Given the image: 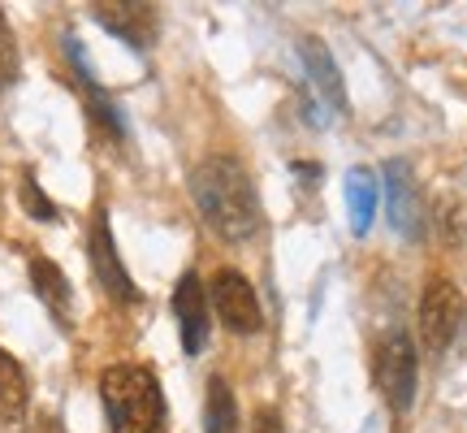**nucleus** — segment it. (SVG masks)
<instances>
[{"label": "nucleus", "instance_id": "1", "mask_svg": "<svg viewBox=\"0 0 467 433\" xmlns=\"http://www.w3.org/2000/svg\"><path fill=\"white\" fill-rule=\"evenodd\" d=\"M191 195L200 204V216L208 221V230L225 238V243H243L260 230V195L251 174L234 156L217 152L203 156L200 165L191 169Z\"/></svg>", "mask_w": 467, "mask_h": 433}, {"label": "nucleus", "instance_id": "2", "mask_svg": "<svg viewBox=\"0 0 467 433\" xmlns=\"http://www.w3.org/2000/svg\"><path fill=\"white\" fill-rule=\"evenodd\" d=\"M100 399L113 433H165V390L143 364H113L100 377Z\"/></svg>", "mask_w": 467, "mask_h": 433}, {"label": "nucleus", "instance_id": "3", "mask_svg": "<svg viewBox=\"0 0 467 433\" xmlns=\"http://www.w3.org/2000/svg\"><path fill=\"white\" fill-rule=\"evenodd\" d=\"M372 382L385 395V403L394 412H407L416 403V385H420V360H416V343L402 330H389L377 343L372 355Z\"/></svg>", "mask_w": 467, "mask_h": 433}, {"label": "nucleus", "instance_id": "4", "mask_svg": "<svg viewBox=\"0 0 467 433\" xmlns=\"http://www.w3.org/2000/svg\"><path fill=\"white\" fill-rule=\"evenodd\" d=\"M463 325H467L463 290L451 278H433V282L424 286V295H420V338H424V347L433 351V355L451 351L459 343Z\"/></svg>", "mask_w": 467, "mask_h": 433}, {"label": "nucleus", "instance_id": "5", "mask_svg": "<svg viewBox=\"0 0 467 433\" xmlns=\"http://www.w3.org/2000/svg\"><path fill=\"white\" fill-rule=\"evenodd\" d=\"M208 303L217 308L221 325L230 333H255L265 325V312H260V300H255V286H251L238 269H217V273H213Z\"/></svg>", "mask_w": 467, "mask_h": 433}, {"label": "nucleus", "instance_id": "6", "mask_svg": "<svg viewBox=\"0 0 467 433\" xmlns=\"http://www.w3.org/2000/svg\"><path fill=\"white\" fill-rule=\"evenodd\" d=\"M87 256H91V273H96V282L109 290V300H117V303H134V300H139V286H134V278L126 273L121 256H117V243H113V230H109V216H104V208H96V216H91Z\"/></svg>", "mask_w": 467, "mask_h": 433}, {"label": "nucleus", "instance_id": "7", "mask_svg": "<svg viewBox=\"0 0 467 433\" xmlns=\"http://www.w3.org/2000/svg\"><path fill=\"white\" fill-rule=\"evenodd\" d=\"M91 17L100 22L109 35L126 39L134 52H148L161 35V17H156V5H143V0H100L91 5Z\"/></svg>", "mask_w": 467, "mask_h": 433}, {"label": "nucleus", "instance_id": "8", "mask_svg": "<svg viewBox=\"0 0 467 433\" xmlns=\"http://www.w3.org/2000/svg\"><path fill=\"white\" fill-rule=\"evenodd\" d=\"M385 208H389V221L402 238H420L424 234V208H420V186H416V174L407 161H389L385 165Z\"/></svg>", "mask_w": 467, "mask_h": 433}, {"label": "nucleus", "instance_id": "9", "mask_svg": "<svg viewBox=\"0 0 467 433\" xmlns=\"http://www.w3.org/2000/svg\"><path fill=\"white\" fill-rule=\"evenodd\" d=\"M173 317H178V333H182V351L200 355L208 343V290L195 273H182V282L173 290Z\"/></svg>", "mask_w": 467, "mask_h": 433}, {"label": "nucleus", "instance_id": "10", "mask_svg": "<svg viewBox=\"0 0 467 433\" xmlns=\"http://www.w3.org/2000/svg\"><path fill=\"white\" fill-rule=\"evenodd\" d=\"M299 61H303V69H307V83L320 91V100L329 104L334 113H347V87H342V69H337L334 52L325 48L317 35H303Z\"/></svg>", "mask_w": 467, "mask_h": 433}, {"label": "nucleus", "instance_id": "11", "mask_svg": "<svg viewBox=\"0 0 467 433\" xmlns=\"http://www.w3.org/2000/svg\"><path fill=\"white\" fill-rule=\"evenodd\" d=\"M347 213H350V234L364 238L377 221V200H381V186H377V174L368 165H355L347 169Z\"/></svg>", "mask_w": 467, "mask_h": 433}, {"label": "nucleus", "instance_id": "12", "mask_svg": "<svg viewBox=\"0 0 467 433\" xmlns=\"http://www.w3.org/2000/svg\"><path fill=\"white\" fill-rule=\"evenodd\" d=\"M31 286H35L39 303L48 308L52 317L61 321V325H69V312H74V290H69L66 273L52 265V260H44V256H31Z\"/></svg>", "mask_w": 467, "mask_h": 433}, {"label": "nucleus", "instance_id": "13", "mask_svg": "<svg viewBox=\"0 0 467 433\" xmlns=\"http://www.w3.org/2000/svg\"><path fill=\"white\" fill-rule=\"evenodd\" d=\"M26 403H31V382L9 351L0 347V420H22L26 417Z\"/></svg>", "mask_w": 467, "mask_h": 433}, {"label": "nucleus", "instance_id": "14", "mask_svg": "<svg viewBox=\"0 0 467 433\" xmlns=\"http://www.w3.org/2000/svg\"><path fill=\"white\" fill-rule=\"evenodd\" d=\"M203 433H238V403L225 377L208 382V399H203Z\"/></svg>", "mask_w": 467, "mask_h": 433}, {"label": "nucleus", "instance_id": "15", "mask_svg": "<svg viewBox=\"0 0 467 433\" xmlns=\"http://www.w3.org/2000/svg\"><path fill=\"white\" fill-rule=\"evenodd\" d=\"M22 74V52H17V39H14V26L9 17L0 9V91H9Z\"/></svg>", "mask_w": 467, "mask_h": 433}, {"label": "nucleus", "instance_id": "16", "mask_svg": "<svg viewBox=\"0 0 467 433\" xmlns=\"http://www.w3.org/2000/svg\"><path fill=\"white\" fill-rule=\"evenodd\" d=\"M17 195H22V208H26L35 221H57V216H61V208L44 195V186L35 183L31 169H22V186H17Z\"/></svg>", "mask_w": 467, "mask_h": 433}, {"label": "nucleus", "instance_id": "17", "mask_svg": "<svg viewBox=\"0 0 467 433\" xmlns=\"http://www.w3.org/2000/svg\"><path fill=\"white\" fill-rule=\"evenodd\" d=\"M255 433H282V417L273 407H260L255 412Z\"/></svg>", "mask_w": 467, "mask_h": 433}, {"label": "nucleus", "instance_id": "18", "mask_svg": "<svg viewBox=\"0 0 467 433\" xmlns=\"http://www.w3.org/2000/svg\"><path fill=\"white\" fill-rule=\"evenodd\" d=\"M39 433H69V429H66V420L61 417H48L44 425H39Z\"/></svg>", "mask_w": 467, "mask_h": 433}]
</instances>
